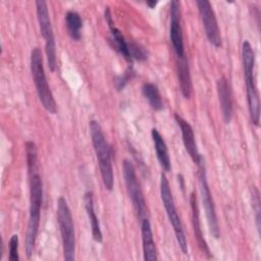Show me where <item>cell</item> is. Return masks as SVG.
Masks as SVG:
<instances>
[{
    "instance_id": "6da1fadb",
    "label": "cell",
    "mask_w": 261,
    "mask_h": 261,
    "mask_svg": "<svg viewBox=\"0 0 261 261\" xmlns=\"http://www.w3.org/2000/svg\"><path fill=\"white\" fill-rule=\"evenodd\" d=\"M43 186L38 173L31 175L30 180V215L25 232V254L30 259L34 252L36 239L40 223V213L42 207Z\"/></svg>"
},
{
    "instance_id": "7a4b0ae2",
    "label": "cell",
    "mask_w": 261,
    "mask_h": 261,
    "mask_svg": "<svg viewBox=\"0 0 261 261\" xmlns=\"http://www.w3.org/2000/svg\"><path fill=\"white\" fill-rule=\"evenodd\" d=\"M90 134L94 151L98 160L102 181L106 190L112 191L114 178L113 168L111 163V149L102 132L101 125L96 120H91L89 123Z\"/></svg>"
},
{
    "instance_id": "3957f363",
    "label": "cell",
    "mask_w": 261,
    "mask_h": 261,
    "mask_svg": "<svg viewBox=\"0 0 261 261\" xmlns=\"http://www.w3.org/2000/svg\"><path fill=\"white\" fill-rule=\"evenodd\" d=\"M242 59H243L249 113H250V117L253 124L258 126L260 121V104H259L258 90H257L255 77H254L255 54L251 44L248 41H245L242 45Z\"/></svg>"
},
{
    "instance_id": "277c9868",
    "label": "cell",
    "mask_w": 261,
    "mask_h": 261,
    "mask_svg": "<svg viewBox=\"0 0 261 261\" xmlns=\"http://www.w3.org/2000/svg\"><path fill=\"white\" fill-rule=\"evenodd\" d=\"M31 71L38 97L43 107L52 114L56 113V102L48 85L43 65V55L38 47L34 48L31 52Z\"/></svg>"
},
{
    "instance_id": "5b68a950",
    "label": "cell",
    "mask_w": 261,
    "mask_h": 261,
    "mask_svg": "<svg viewBox=\"0 0 261 261\" xmlns=\"http://www.w3.org/2000/svg\"><path fill=\"white\" fill-rule=\"evenodd\" d=\"M57 219L62 241L63 257L65 260L71 261L74 259L75 252L74 227L70 209L63 197H60L57 200Z\"/></svg>"
},
{
    "instance_id": "8992f818",
    "label": "cell",
    "mask_w": 261,
    "mask_h": 261,
    "mask_svg": "<svg viewBox=\"0 0 261 261\" xmlns=\"http://www.w3.org/2000/svg\"><path fill=\"white\" fill-rule=\"evenodd\" d=\"M160 195H161V200H162L163 206L165 208L167 217L169 219V222L172 225L177 244H178L181 252L184 254H187L188 253V244H187V240H186V237L184 233L182 224H181L180 218L177 214V211H176V208L174 205V201H173L169 182L164 173H161V175H160Z\"/></svg>"
},
{
    "instance_id": "52a82bcc",
    "label": "cell",
    "mask_w": 261,
    "mask_h": 261,
    "mask_svg": "<svg viewBox=\"0 0 261 261\" xmlns=\"http://www.w3.org/2000/svg\"><path fill=\"white\" fill-rule=\"evenodd\" d=\"M37 8V18L40 27V32L45 41V52L47 56V62L49 69L53 72L56 68V44L54 33L51 24V19L48 11V6L46 1L38 0L36 1Z\"/></svg>"
},
{
    "instance_id": "ba28073f",
    "label": "cell",
    "mask_w": 261,
    "mask_h": 261,
    "mask_svg": "<svg viewBox=\"0 0 261 261\" xmlns=\"http://www.w3.org/2000/svg\"><path fill=\"white\" fill-rule=\"evenodd\" d=\"M198 166V177H199V188H200V193H201V199H202V204L205 209L206 213V218L207 222L210 228V231L212 236L216 239L219 238V227H218V221H217V216L215 212V206L214 202L212 199V195L209 189V185L207 181V175H206V168H205V162L203 156L197 163Z\"/></svg>"
},
{
    "instance_id": "9c48e42d",
    "label": "cell",
    "mask_w": 261,
    "mask_h": 261,
    "mask_svg": "<svg viewBox=\"0 0 261 261\" xmlns=\"http://www.w3.org/2000/svg\"><path fill=\"white\" fill-rule=\"evenodd\" d=\"M122 171H123V177H124V182H125L127 194L129 196V199L132 200L133 206L137 212L138 217L142 220V219L146 218L145 216L147 214L146 201H145L141 186L138 181L135 167L129 160L125 159L123 161Z\"/></svg>"
},
{
    "instance_id": "30bf717a",
    "label": "cell",
    "mask_w": 261,
    "mask_h": 261,
    "mask_svg": "<svg viewBox=\"0 0 261 261\" xmlns=\"http://www.w3.org/2000/svg\"><path fill=\"white\" fill-rule=\"evenodd\" d=\"M196 3L199 9V14H200L208 41L214 47L216 48L220 47L221 46L220 32H219L218 23L216 20L215 12L212 8L211 3L207 0H198L196 1Z\"/></svg>"
},
{
    "instance_id": "8fae6325",
    "label": "cell",
    "mask_w": 261,
    "mask_h": 261,
    "mask_svg": "<svg viewBox=\"0 0 261 261\" xmlns=\"http://www.w3.org/2000/svg\"><path fill=\"white\" fill-rule=\"evenodd\" d=\"M170 40L177 58L185 57L184 37L180 27V4L176 0L170 2Z\"/></svg>"
},
{
    "instance_id": "7c38bea8",
    "label": "cell",
    "mask_w": 261,
    "mask_h": 261,
    "mask_svg": "<svg viewBox=\"0 0 261 261\" xmlns=\"http://www.w3.org/2000/svg\"><path fill=\"white\" fill-rule=\"evenodd\" d=\"M174 119H175L177 125L179 126L185 149H186L187 153L190 155V157L192 158V160L197 164L199 162V160L201 159L202 155L198 151L193 127L187 120H185L181 116H179L176 113L174 114Z\"/></svg>"
},
{
    "instance_id": "4fadbf2b",
    "label": "cell",
    "mask_w": 261,
    "mask_h": 261,
    "mask_svg": "<svg viewBox=\"0 0 261 261\" xmlns=\"http://www.w3.org/2000/svg\"><path fill=\"white\" fill-rule=\"evenodd\" d=\"M104 15H105V19H106V22L108 23V28H109V31L111 33V38H112V41L114 42L115 44V48L116 50L122 55V57L127 61V62H133V59L130 57V54H129V50H128V43L125 41L122 33L120 32L119 29H117L113 22V19H112V15H111V11L109 9V7H106L105 9V12H104Z\"/></svg>"
},
{
    "instance_id": "5bb4252c",
    "label": "cell",
    "mask_w": 261,
    "mask_h": 261,
    "mask_svg": "<svg viewBox=\"0 0 261 261\" xmlns=\"http://www.w3.org/2000/svg\"><path fill=\"white\" fill-rule=\"evenodd\" d=\"M216 87L223 119L225 123H228L232 116V99L227 80L224 76H221L217 80Z\"/></svg>"
},
{
    "instance_id": "9a60e30c",
    "label": "cell",
    "mask_w": 261,
    "mask_h": 261,
    "mask_svg": "<svg viewBox=\"0 0 261 261\" xmlns=\"http://www.w3.org/2000/svg\"><path fill=\"white\" fill-rule=\"evenodd\" d=\"M141 233H142L144 260H146V261L157 260L156 245H155V242H154V239H153L151 224H150V221H149L148 218L142 219Z\"/></svg>"
},
{
    "instance_id": "2e32d148",
    "label": "cell",
    "mask_w": 261,
    "mask_h": 261,
    "mask_svg": "<svg viewBox=\"0 0 261 261\" xmlns=\"http://www.w3.org/2000/svg\"><path fill=\"white\" fill-rule=\"evenodd\" d=\"M190 203H191V209H192V222H193V227H194V233L196 241L198 243V246L200 250L206 254L208 257H210V250L208 248V245L206 241L204 240L202 228L200 225V214H199V207L197 203V198L195 193H191L190 196Z\"/></svg>"
},
{
    "instance_id": "e0dca14e",
    "label": "cell",
    "mask_w": 261,
    "mask_h": 261,
    "mask_svg": "<svg viewBox=\"0 0 261 261\" xmlns=\"http://www.w3.org/2000/svg\"><path fill=\"white\" fill-rule=\"evenodd\" d=\"M151 136H152V139H153L154 149H155L156 156H157V159L159 161V164L165 172H168L171 168V163H170V158H169L166 143L163 140V137L158 132V129L155 128V127L152 128Z\"/></svg>"
},
{
    "instance_id": "ac0fdd59",
    "label": "cell",
    "mask_w": 261,
    "mask_h": 261,
    "mask_svg": "<svg viewBox=\"0 0 261 261\" xmlns=\"http://www.w3.org/2000/svg\"><path fill=\"white\" fill-rule=\"evenodd\" d=\"M84 206L87 212V215L89 217V221L91 224V230L94 241L101 243L103 241L102 231L100 228V223L98 220V217L94 210V197L92 192H86L84 195Z\"/></svg>"
},
{
    "instance_id": "d6986e66",
    "label": "cell",
    "mask_w": 261,
    "mask_h": 261,
    "mask_svg": "<svg viewBox=\"0 0 261 261\" xmlns=\"http://www.w3.org/2000/svg\"><path fill=\"white\" fill-rule=\"evenodd\" d=\"M177 77L179 83V88L182 96L186 99H190L192 96L193 91V85H192V79L190 74V68L187 61L186 56L182 58H177Z\"/></svg>"
},
{
    "instance_id": "ffe728a7",
    "label": "cell",
    "mask_w": 261,
    "mask_h": 261,
    "mask_svg": "<svg viewBox=\"0 0 261 261\" xmlns=\"http://www.w3.org/2000/svg\"><path fill=\"white\" fill-rule=\"evenodd\" d=\"M142 93L154 110L160 111L163 109L162 97L156 85L152 83H144L142 86Z\"/></svg>"
},
{
    "instance_id": "44dd1931",
    "label": "cell",
    "mask_w": 261,
    "mask_h": 261,
    "mask_svg": "<svg viewBox=\"0 0 261 261\" xmlns=\"http://www.w3.org/2000/svg\"><path fill=\"white\" fill-rule=\"evenodd\" d=\"M65 23L68 35L72 40L79 41L81 39V30L83 28V20L81 15L73 10H69L65 14Z\"/></svg>"
},
{
    "instance_id": "7402d4cb",
    "label": "cell",
    "mask_w": 261,
    "mask_h": 261,
    "mask_svg": "<svg viewBox=\"0 0 261 261\" xmlns=\"http://www.w3.org/2000/svg\"><path fill=\"white\" fill-rule=\"evenodd\" d=\"M25 155H27V164L28 169L31 175L37 173V148L34 142L27 141L25 142Z\"/></svg>"
},
{
    "instance_id": "603a6c76",
    "label": "cell",
    "mask_w": 261,
    "mask_h": 261,
    "mask_svg": "<svg viewBox=\"0 0 261 261\" xmlns=\"http://www.w3.org/2000/svg\"><path fill=\"white\" fill-rule=\"evenodd\" d=\"M128 50L132 59H137L139 61H144L148 58V53L141 45L137 43H128Z\"/></svg>"
},
{
    "instance_id": "cb8c5ba5",
    "label": "cell",
    "mask_w": 261,
    "mask_h": 261,
    "mask_svg": "<svg viewBox=\"0 0 261 261\" xmlns=\"http://www.w3.org/2000/svg\"><path fill=\"white\" fill-rule=\"evenodd\" d=\"M252 207L253 211L255 212V218H256V225L257 229L260 230V198H259V192L256 189V187H252Z\"/></svg>"
},
{
    "instance_id": "d4e9b609",
    "label": "cell",
    "mask_w": 261,
    "mask_h": 261,
    "mask_svg": "<svg viewBox=\"0 0 261 261\" xmlns=\"http://www.w3.org/2000/svg\"><path fill=\"white\" fill-rule=\"evenodd\" d=\"M8 260L10 261H18V236L17 234H12L10 240H9V245H8Z\"/></svg>"
},
{
    "instance_id": "484cf974",
    "label": "cell",
    "mask_w": 261,
    "mask_h": 261,
    "mask_svg": "<svg viewBox=\"0 0 261 261\" xmlns=\"http://www.w3.org/2000/svg\"><path fill=\"white\" fill-rule=\"evenodd\" d=\"M132 74H133V70H132V68H130V69L126 70V72H125L122 76H118L117 80H116V82H115L116 88H117L118 90L123 89V88L125 87L126 83L128 82V80L132 77Z\"/></svg>"
},
{
    "instance_id": "4316f807",
    "label": "cell",
    "mask_w": 261,
    "mask_h": 261,
    "mask_svg": "<svg viewBox=\"0 0 261 261\" xmlns=\"http://www.w3.org/2000/svg\"><path fill=\"white\" fill-rule=\"evenodd\" d=\"M157 1H155V0H151V1H147L146 2V4L150 7V8H155V6L157 5Z\"/></svg>"
}]
</instances>
